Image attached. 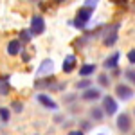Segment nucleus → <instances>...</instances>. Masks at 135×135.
Returning a JSON list of instances; mask_svg holds the SVG:
<instances>
[{"instance_id": "bb28decb", "label": "nucleus", "mask_w": 135, "mask_h": 135, "mask_svg": "<svg viewBox=\"0 0 135 135\" xmlns=\"http://www.w3.org/2000/svg\"><path fill=\"white\" fill-rule=\"evenodd\" d=\"M54 2H65V0H54Z\"/></svg>"}, {"instance_id": "f03ea898", "label": "nucleus", "mask_w": 135, "mask_h": 135, "mask_svg": "<svg viewBox=\"0 0 135 135\" xmlns=\"http://www.w3.org/2000/svg\"><path fill=\"white\" fill-rule=\"evenodd\" d=\"M92 9L88 7H81V9L76 13V18H74V27L76 29H85V25L88 23V20L92 18Z\"/></svg>"}, {"instance_id": "0eeeda50", "label": "nucleus", "mask_w": 135, "mask_h": 135, "mask_svg": "<svg viewBox=\"0 0 135 135\" xmlns=\"http://www.w3.org/2000/svg\"><path fill=\"white\" fill-rule=\"evenodd\" d=\"M97 99H101V90L99 88L90 86V88L83 90V94H81V101H85V103H95Z\"/></svg>"}, {"instance_id": "2eb2a0df", "label": "nucleus", "mask_w": 135, "mask_h": 135, "mask_svg": "<svg viewBox=\"0 0 135 135\" xmlns=\"http://www.w3.org/2000/svg\"><path fill=\"white\" fill-rule=\"evenodd\" d=\"M11 92V85L7 78H0V95H7Z\"/></svg>"}, {"instance_id": "f8f14e48", "label": "nucleus", "mask_w": 135, "mask_h": 135, "mask_svg": "<svg viewBox=\"0 0 135 135\" xmlns=\"http://www.w3.org/2000/svg\"><path fill=\"white\" fill-rule=\"evenodd\" d=\"M95 70H97L95 63H85V65H81V67H79V76L86 79V78H88V76H92Z\"/></svg>"}, {"instance_id": "412c9836", "label": "nucleus", "mask_w": 135, "mask_h": 135, "mask_svg": "<svg viewBox=\"0 0 135 135\" xmlns=\"http://www.w3.org/2000/svg\"><path fill=\"white\" fill-rule=\"evenodd\" d=\"M99 4V0H85V6L83 7H88V9H92L94 11V7Z\"/></svg>"}, {"instance_id": "aec40b11", "label": "nucleus", "mask_w": 135, "mask_h": 135, "mask_svg": "<svg viewBox=\"0 0 135 135\" xmlns=\"http://www.w3.org/2000/svg\"><path fill=\"white\" fill-rule=\"evenodd\" d=\"M29 40H31L29 31H22L20 32V40H18V42H20V43H29Z\"/></svg>"}, {"instance_id": "39448f33", "label": "nucleus", "mask_w": 135, "mask_h": 135, "mask_svg": "<svg viewBox=\"0 0 135 135\" xmlns=\"http://www.w3.org/2000/svg\"><path fill=\"white\" fill-rule=\"evenodd\" d=\"M115 95H117V99H121V101H130L135 95V90L130 85L119 83V85H115Z\"/></svg>"}, {"instance_id": "f3484780", "label": "nucleus", "mask_w": 135, "mask_h": 135, "mask_svg": "<svg viewBox=\"0 0 135 135\" xmlns=\"http://www.w3.org/2000/svg\"><path fill=\"white\" fill-rule=\"evenodd\" d=\"M9 119H11V110H9V108H6V106H0V121L7 123Z\"/></svg>"}, {"instance_id": "6e6552de", "label": "nucleus", "mask_w": 135, "mask_h": 135, "mask_svg": "<svg viewBox=\"0 0 135 135\" xmlns=\"http://www.w3.org/2000/svg\"><path fill=\"white\" fill-rule=\"evenodd\" d=\"M52 70H54L52 60H43L38 67V70H36V76L38 78H49V76H52Z\"/></svg>"}, {"instance_id": "423d86ee", "label": "nucleus", "mask_w": 135, "mask_h": 135, "mask_svg": "<svg viewBox=\"0 0 135 135\" xmlns=\"http://www.w3.org/2000/svg\"><path fill=\"white\" fill-rule=\"evenodd\" d=\"M117 128H119V132H123V133H128L130 130H132V117L128 112H123V114L117 115Z\"/></svg>"}, {"instance_id": "a878e982", "label": "nucleus", "mask_w": 135, "mask_h": 135, "mask_svg": "<svg viewBox=\"0 0 135 135\" xmlns=\"http://www.w3.org/2000/svg\"><path fill=\"white\" fill-rule=\"evenodd\" d=\"M69 135H85V133L79 132V130H72V132H69Z\"/></svg>"}, {"instance_id": "b1692460", "label": "nucleus", "mask_w": 135, "mask_h": 135, "mask_svg": "<svg viewBox=\"0 0 135 135\" xmlns=\"http://www.w3.org/2000/svg\"><path fill=\"white\" fill-rule=\"evenodd\" d=\"M110 2H114L117 6H126V4H128V0H110Z\"/></svg>"}, {"instance_id": "4468645a", "label": "nucleus", "mask_w": 135, "mask_h": 135, "mask_svg": "<svg viewBox=\"0 0 135 135\" xmlns=\"http://www.w3.org/2000/svg\"><path fill=\"white\" fill-rule=\"evenodd\" d=\"M90 119L97 121V123H101L104 119V114H103V110H101V106H92L90 108Z\"/></svg>"}, {"instance_id": "393cba45", "label": "nucleus", "mask_w": 135, "mask_h": 135, "mask_svg": "<svg viewBox=\"0 0 135 135\" xmlns=\"http://www.w3.org/2000/svg\"><path fill=\"white\" fill-rule=\"evenodd\" d=\"M81 126H83V130H81V132H86V130H90V124H88V123H86V121H83V123H81Z\"/></svg>"}, {"instance_id": "6ab92c4d", "label": "nucleus", "mask_w": 135, "mask_h": 135, "mask_svg": "<svg viewBox=\"0 0 135 135\" xmlns=\"http://www.w3.org/2000/svg\"><path fill=\"white\" fill-rule=\"evenodd\" d=\"M90 81L88 79H81V81H78V85H76V88L78 90H86V88H90Z\"/></svg>"}, {"instance_id": "a211bd4d", "label": "nucleus", "mask_w": 135, "mask_h": 135, "mask_svg": "<svg viewBox=\"0 0 135 135\" xmlns=\"http://www.w3.org/2000/svg\"><path fill=\"white\" fill-rule=\"evenodd\" d=\"M124 78L132 85H135V69H126V70H124Z\"/></svg>"}, {"instance_id": "cd10ccee", "label": "nucleus", "mask_w": 135, "mask_h": 135, "mask_svg": "<svg viewBox=\"0 0 135 135\" xmlns=\"http://www.w3.org/2000/svg\"><path fill=\"white\" fill-rule=\"evenodd\" d=\"M97 135H106V133H97Z\"/></svg>"}, {"instance_id": "7ed1b4c3", "label": "nucleus", "mask_w": 135, "mask_h": 135, "mask_svg": "<svg viewBox=\"0 0 135 135\" xmlns=\"http://www.w3.org/2000/svg\"><path fill=\"white\" fill-rule=\"evenodd\" d=\"M45 32V20L40 15H34L31 18V27H29V34L31 36H42Z\"/></svg>"}, {"instance_id": "9b49d317", "label": "nucleus", "mask_w": 135, "mask_h": 135, "mask_svg": "<svg viewBox=\"0 0 135 135\" xmlns=\"http://www.w3.org/2000/svg\"><path fill=\"white\" fill-rule=\"evenodd\" d=\"M76 56L74 54H67L65 56V60H63V72L65 74H70L74 72V69H76Z\"/></svg>"}, {"instance_id": "5701e85b", "label": "nucleus", "mask_w": 135, "mask_h": 135, "mask_svg": "<svg viewBox=\"0 0 135 135\" xmlns=\"http://www.w3.org/2000/svg\"><path fill=\"white\" fill-rule=\"evenodd\" d=\"M13 108H15V112H22V110H23V104L18 103V101H15V103H13Z\"/></svg>"}, {"instance_id": "1a4fd4ad", "label": "nucleus", "mask_w": 135, "mask_h": 135, "mask_svg": "<svg viewBox=\"0 0 135 135\" xmlns=\"http://www.w3.org/2000/svg\"><path fill=\"white\" fill-rule=\"evenodd\" d=\"M36 101H38V103L42 104V106L49 108V110H56V108H58L56 101L52 99L51 95H47V94H38V95H36Z\"/></svg>"}, {"instance_id": "20e7f679", "label": "nucleus", "mask_w": 135, "mask_h": 135, "mask_svg": "<svg viewBox=\"0 0 135 135\" xmlns=\"http://www.w3.org/2000/svg\"><path fill=\"white\" fill-rule=\"evenodd\" d=\"M101 101H103V106H101V110H103L104 115H108V117H112V115L117 114V101H115L112 95H104L101 97Z\"/></svg>"}, {"instance_id": "4be33fe9", "label": "nucleus", "mask_w": 135, "mask_h": 135, "mask_svg": "<svg viewBox=\"0 0 135 135\" xmlns=\"http://www.w3.org/2000/svg\"><path fill=\"white\" fill-rule=\"evenodd\" d=\"M126 58H128V61L132 63V65H135V49H130L128 54H126Z\"/></svg>"}, {"instance_id": "ddd939ff", "label": "nucleus", "mask_w": 135, "mask_h": 135, "mask_svg": "<svg viewBox=\"0 0 135 135\" xmlns=\"http://www.w3.org/2000/svg\"><path fill=\"white\" fill-rule=\"evenodd\" d=\"M20 51H22V43L18 42V40H11V42L7 43V54H9V56H16Z\"/></svg>"}, {"instance_id": "c85d7f7f", "label": "nucleus", "mask_w": 135, "mask_h": 135, "mask_svg": "<svg viewBox=\"0 0 135 135\" xmlns=\"http://www.w3.org/2000/svg\"><path fill=\"white\" fill-rule=\"evenodd\" d=\"M133 112H135V110H133Z\"/></svg>"}, {"instance_id": "9d476101", "label": "nucleus", "mask_w": 135, "mask_h": 135, "mask_svg": "<svg viewBox=\"0 0 135 135\" xmlns=\"http://www.w3.org/2000/svg\"><path fill=\"white\" fill-rule=\"evenodd\" d=\"M119 58H121V52H114L112 56H108V58L103 61V67L106 69V70H115L117 65H119Z\"/></svg>"}, {"instance_id": "f257e3e1", "label": "nucleus", "mask_w": 135, "mask_h": 135, "mask_svg": "<svg viewBox=\"0 0 135 135\" xmlns=\"http://www.w3.org/2000/svg\"><path fill=\"white\" fill-rule=\"evenodd\" d=\"M119 40V23H114V25H108L103 31V45L104 47H114Z\"/></svg>"}, {"instance_id": "c756f323", "label": "nucleus", "mask_w": 135, "mask_h": 135, "mask_svg": "<svg viewBox=\"0 0 135 135\" xmlns=\"http://www.w3.org/2000/svg\"><path fill=\"white\" fill-rule=\"evenodd\" d=\"M133 135H135V133H133Z\"/></svg>"}, {"instance_id": "dca6fc26", "label": "nucleus", "mask_w": 135, "mask_h": 135, "mask_svg": "<svg viewBox=\"0 0 135 135\" xmlns=\"http://www.w3.org/2000/svg\"><path fill=\"white\" fill-rule=\"evenodd\" d=\"M108 83H110V78H108V74L106 72H103V74H99V76H97V85H99V86H108Z\"/></svg>"}]
</instances>
